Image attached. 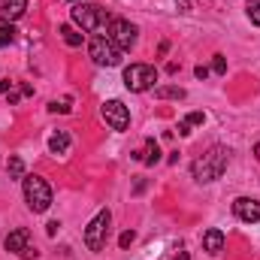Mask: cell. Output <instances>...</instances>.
Segmentation results:
<instances>
[{"label": "cell", "instance_id": "6da1fadb", "mask_svg": "<svg viewBox=\"0 0 260 260\" xmlns=\"http://www.w3.org/2000/svg\"><path fill=\"white\" fill-rule=\"evenodd\" d=\"M227 160H230V151L224 148V145H212L206 154H200L194 160V167H191V173H194V179L200 185H206V182H215V179H221L224 176V170H227Z\"/></svg>", "mask_w": 260, "mask_h": 260}, {"label": "cell", "instance_id": "7a4b0ae2", "mask_svg": "<svg viewBox=\"0 0 260 260\" xmlns=\"http://www.w3.org/2000/svg\"><path fill=\"white\" fill-rule=\"evenodd\" d=\"M21 182H24V200H27V209L37 212V215L49 212V206H52V188H49V182H46L43 176H24Z\"/></svg>", "mask_w": 260, "mask_h": 260}, {"label": "cell", "instance_id": "3957f363", "mask_svg": "<svg viewBox=\"0 0 260 260\" xmlns=\"http://www.w3.org/2000/svg\"><path fill=\"white\" fill-rule=\"evenodd\" d=\"M73 24L82 27V30H97V27L109 24V15L97 3H76L73 6Z\"/></svg>", "mask_w": 260, "mask_h": 260}, {"label": "cell", "instance_id": "277c9868", "mask_svg": "<svg viewBox=\"0 0 260 260\" xmlns=\"http://www.w3.org/2000/svg\"><path fill=\"white\" fill-rule=\"evenodd\" d=\"M88 55L97 67H118L121 64V49L109 37H94L88 43Z\"/></svg>", "mask_w": 260, "mask_h": 260}, {"label": "cell", "instance_id": "5b68a950", "mask_svg": "<svg viewBox=\"0 0 260 260\" xmlns=\"http://www.w3.org/2000/svg\"><path fill=\"white\" fill-rule=\"evenodd\" d=\"M154 82H157V70L151 64H130L124 70V85L133 94H142V91L154 88Z\"/></svg>", "mask_w": 260, "mask_h": 260}, {"label": "cell", "instance_id": "8992f818", "mask_svg": "<svg viewBox=\"0 0 260 260\" xmlns=\"http://www.w3.org/2000/svg\"><path fill=\"white\" fill-rule=\"evenodd\" d=\"M109 221H112V215H109V209H100L94 218H91V224L85 227V245L91 248V251H100L103 245H106V233H109Z\"/></svg>", "mask_w": 260, "mask_h": 260}, {"label": "cell", "instance_id": "52a82bcc", "mask_svg": "<svg viewBox=\"0 0 260 260\" xmlns=\"http://www.w3.org/2000/svg\"><path fill=\"white\" fill-rule=\"evenodd\" d=\"M106 37L121 49V52H130L136 46V27L130 24L127 18H109V27H106Z\"/></svg>", "mask_w": 260, "mask_h": 260}, {"label": "cell", "instance_id": "ba28073f", "mask_svg": "<svg viewBox=\"0 0 260 260\" xmlns=\"http://www.w3.org/2000/svg\"><path fill=\"white\" fill-rule=\"evenodd\" d=\"M100 112H103V121H106L112 130H118V133H121V130L130 127V109L121 103V100H106Z\"/></svg>", "mask_w": 260, "mask_h": 260}, {"label": "cell", "instance_id": "9c48e42d", "mask_svg": "<svg viewBox=\"0 0 260 260\" xmlns=\"http://www.w3.org/2000/svg\"><path fill=\"white\" fill-rule=\"evenodd\" d=\"M6 251H9V254H18V257H27V260H34L40 254V251L30 245V233H27L24 227L12 230V233L6 236Z\"/></svg>", "mask_w": 260, "mask_h": 260}, {"label": "cell", "instance_id": "30bf717a", "mask_svg": "<svg viewBox=\"0 0 260 260\" xmlns=\"http://www.w3.org/2000/svg\"><path fill=\"white\" fill-rule=\"evenodd\" d=\"M233 215L245 224H257L260 221V200H251V197H236L233 200Z\"/></svg>", "mask_w": 260, "mask_h": 260}, {"label": "cell", "instance_id": "8fae6325", "mask_svg": "<svg viewBox=\"0 0 260 260\" xmlns=\"http://www.w3.org/2000/svg\"><path fill=\"white\" fill-rule=\"evenodd\" d=\"M24 9H27V0H3L0 3V18L6 24H12V21H18L24 15Z\"/></svg>", "mask_w": 260, "mask_h": 260}, {"label": "cell", "instance_id": "7c38bea8", "mask_svg": "<svg viewBox=\"0 0 260 260\" xmlns=\"http://www.w3.org/2000/svg\"><path fill=\"white\" fill-rule=\"evenodd\" d=\"M203 248H206V254H212V257L221 254V251H224V233L215 230V227L206 230V233H203Z\"/></svg>", "mask_w": 260, "mask_h": 260}, {"label": "cell", "instance_id": "4fadbf2b", "mask_svg": "<svg viewBox=\"0 0 260 260\" xmlns=\"http://www.w3.org/2000/svg\"><path fill=\"white\" fill-rule=\"evenodd\" d=\"M49 151H52L55 157L70 151V133H67V130H58V133L49 136Z\"/></svg>", "mask_w": 260, "mask_h": 260}, {"label": "cell", "instance_id": "5bb4252c", "mask_svg": "<svg viewBox=\"0 0 260 260\" xmlns=\"http://www.w3.org/2000/svg\"><path fill=\"white\" fill-rule=\"evenodd\" d=\"M154 97H157V100H185V88H179V85H164V88H154Z\"/></svg>", "mask_w": 260, "mask_h": 260}, {"label": "cell", "instance_id": "9a60e30c", "mask_svg": "<svg viewBox=\"0 0 260 260\" xmlns=\"http://www.w3.org/2000/svg\"><path fill=\"white\" fill-rule=\"evenodd\" d=\"M139 160H142L145 167H154V164L160 160V148H157L154 139H145V154H139Z\"/></svg>", "mask_w": 260, "mask_h": 260}, {"label": "cell", "instance_id": "2e32d148", "mask_svg": "<svg viewBox=\"0 0 260 260\" xmlns=\"http://www.w3.org/2000/svg\"><path fill=\"white\" fill-rule=\"evenodd\" d=\"M58 34H61V40H64L67 46H82V34H79L73 24H61Z\"/></svg>", "mask_w": 260, "mask_h": 260}, {"label": "cell", "instance_id": "e0dca14e", "mask_svg": "<svg viewBox=\"0 0 260 260\" xmlns=\"http://www.w3.org/2000/svg\"><path fill=\"white\" fill-rule=\"evenodd\" d=\"M6 170H9V179H24V160L21 157H9Z\"/></svg>", "mask_w": 260, "mask_h": 260}, {"label": "cell", "instance_id": "ac0fdd59", "mask_svg": "<svg viewBox=\"0 0 260 260\" xmlns=\"http://www.w3.org/2000/svg\"><path fill=\"white\" fill-rule=\"evenodd\" d=\"M12 40H15V27H12V24H0V49L9 46Z\"/></svg>", "mask_w": 260, "mask_h": 260}, {"label": "cell", "instance_id": "d6986e66", "mask_svg": "<svg viewBox=\"0 0 260 260\" xmlns=\"http://www.w3.org/2000/svg\"><path fill=\"white\" fill-rule=\"evenodd\" d=\"M248 18H251V24H260V0L248 3Z\"/></svg>", "mask_w": 260, "mask_h": 260}, {"label": "cell", "instance_id": "ffe728a7", "mask_svg": "<svg viewBox=\"0 0 260 260\" xmlns=\"http://www.w3.org/2000/svg\"><path fill=\"white\" fill-rule=\"evenodd\" d=\"M212 70H215L218 76H224V73H227V61H224V55H215V61H212Z\"/></svg>", "mask_w": 260, "mask_h": 260}, {"label": "cell", "instance_id": "44dd1931", "mask_svg": "<svg viewBox=\"0 0 260 260\" xmlns=\"http://www.w3.org/2000/svg\"><path fill=\"white\" fill-rule=\"evenodd\" d=\"M49 112H70V100H61V103H58V100H52V103H49Z\"/></svg>", "mask_w": 260, "mask_h": 260}, {"label": "cell", "instance_id": "7402d4cb", "mask_svg": "<svg viewBox=\"0 0 260 260\" xmlns=\"http://www.w3.org/2000/svg\"><path fill=\"white\" fill-rule=\"evenodd\" d=\"M133 239H136V233H133V230H124V233L118 236V245H121V248H130V245H133Z\"/></svg>", "mask_w": 260, "mask_h": 260}, {"label": "cell", "instance_id": "603a6c76", "mask_svg": "<svg viewBox=\"0 0 260 260\" xmlns=\"http://www.w3.org/2000/svg\"><path fill=\"white\" fill-rule=\"evenodd\" d=\"M185 121H188V124H191V127H200V124H203V121H206V115H203V112H191V115H188V118H185Z\"/></svg>", "mask_w": 260, "mask_h": 260}, {"label": "cell", "instance_id": "cb8c5ba5", "mask_svg": "<svg viewBox=\"0 0 260 260\" xmlns=\"http://www.w3.org/2000/svg\"><path fill=\"white\" fill-rule=\"evenodd\" d=\"M194 76H197V79H209V67H203V64H200V67L194 70Z\"/></svg>", "mask_w": 260, "mask_h": 260}, {"label": "cell", "instance_id": "d4e9b609", "mask_svg": "<svg viewBox=\"0 0 260 260\" xmlns=\"http://www.w3.org/2000/svg\"><path fill=\"white\" fill-rule=\"evenodd\" d=\"M12 85H15V82H9V79H3V82H0V94H9V91H12Z\"/></svg>", "mask_w": 260, "mask_h": 260}, {"label": "cell", "instance_id": "484cf974", "mask_svg": "<svg viewBox=\"0 0 260 260\" xmlns=\"http://www.w3.org/2000/svg\"><path fill=\"white\" fill-rule=\"evenodd\" d=\"M191 133V124L188 121H179V136H188Z\"/></svg>", "mask_w": 260, "mask_h": 260}, {"label": "cell", "instance_id": "4316f807", "mask_svg": "<svg viewBox=\"0 0 260 260\" xmlns=\"http://www.w3.org/2000/svg\"><path fill=\"white\" fill-rule=\"evenodd\" d=\"M18 97H21V88H18V91H9V94H6V100H9V103H18Z\"/></svg>", "mask_w": 260, "mask_h": 260}, {"label": "cell", "instance_id": "83f0119b", "mask_svg": "<svg viewBox=\"0 0 260 260\" xmlns=\"http://www.w3.org/2000/svg\"><path fill=\"white\" fill-rule=\"evenodd\" d=\"M58 227H61L58 221H49V227H46V230H49V236H55V233H58Z\"/></svg>", "mask_w": 260, "mask_h": 260}, {"label": "cell", "instance_id": "f1b7e54d", "mask_svg": "<svg viewBox=\"0 0 260 260\" xmlns=\"http://www.w3.org/2000/svg\"><path fill=\"white\" fill-rule=\"evenodd\" d=\"M173 260H191V257H188V251H185V248H179V254H176Z\"/></svg>", "mask_w": 260, "mask_h": 260}, {"label": "cell", "instance_id": "f546056e", "mask_svg": "<svg viewBox=\"0 0 260 260\" xmlns=\"http://www.w3.org/2000/svg\"><path fill=\"white\" fill-rule=\"evenodd\" d=\"M254 157H257V160H260V142H257V145H254Z\"/></svg>", "mask_w": 260, "mask_h": 260}]
</instances>
